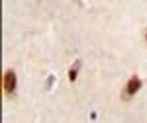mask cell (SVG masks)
<instances>
[{"mask_svg": "<svg viewBox=\"0 0 147 123\" xmlns=\"http://www.w3.org/2000/svg\"><path fill=\"white\" fill-rule=\"evenodd\" d=\"M139 88H141V78H139V76H131V78L127 80L124 92H122V100H124V102L131 100L137 92H139Z\"/></svg>", "mask_w": 147, "mask_h": 123, "instance_id": "cell-1", "label": "cell"}, {"mask_svg": "<svg viewBox=\"0 0 147 123\" xmlns=\"http://www.w3.org/2000/svg\"><path fill=\"white\" fill-rule=\"evenodd\" d=\"M2 86H4V92H6V94H14V90H16V72H14L12 68L4 70Z\"/></svg>", "mask_w": 147, "mask_h": 123, "instance_id": "cell-2", "label": "cell"}, {"mask_svg": "<svg viewBox=\"0 0 147 123\" xmlns=\"http://www.w3.org/2000/svg\"><path fill=\"white\" fill-rule=\"evenodd\" d=\"M79 70H80V61H75V65L69 68V80H71V82H75V80H77Z\"/></svg>", "mask_w": 147, "mask_h": 123, "instance_id": "cell-3", "label": "cell"}, {"mask_svg": "<svg viewBox=\"0 0 147 123\" xmlns=\"http://www.w3.org/2000/svg\"><path fill=\"white\" fill-rule=\"evenodd\" d=\"M145 41H147V35H145Z\"/></svg>", "mask_w": 147, "mask_h": 123, "instance_id": "cell-4", "label": "cell"}]
</instances>
